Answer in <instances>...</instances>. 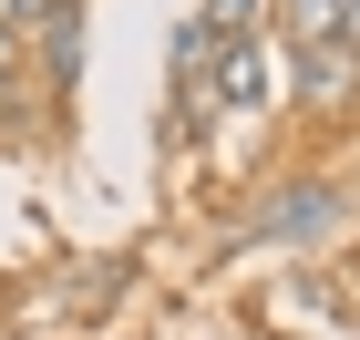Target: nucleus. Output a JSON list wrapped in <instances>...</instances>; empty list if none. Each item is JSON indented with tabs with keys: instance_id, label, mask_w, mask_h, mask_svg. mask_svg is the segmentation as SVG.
I'll return each mask as SVG.
<instances>
[{
	"instance_id": "obj_3",
	"label": "nucleus",
	"mask_w": 360,
	"mask_h": 340,
	"mask_svg": "<svg viewBox=\"0 0 360 340\" xmlns=\"http://www.w3.org/2000/svg\"><path fill=\"white\" fill-rule=\"evenodd\" d=\"M248 11H257V0H217L206 21H217V31H248Z\"/></svg>"
},
{
	"instance_id": "obj_2",
	"label": "nucleus",
	"mask_w": 360,
	"mask_h": 340,
	"mask_svg": "<svg viewBox=\"0 0 360 340\" xmlns=\"http://www.w3.org/2000/svg\"><path fill=\"white\" fill-rule=\"evenodd\" d=\"M319 227H340V186H299L288 206L257 217V237H319Z\"/></svg>"
},
{
	"instance_id": "obj_1",
	"label": "nucleus",
	"mask_w": 360,
	"mask_h": 340,
	"mask_svg": "<svg viewBox=\"0 0 360 340\" xmlns=\"http://www.w3.org/2000/svg\"><path fill=\"white\" fill-rule=\"evenodd\" d=\"M360 93V52L340 42V31H319V42H299V103H350Z\"/></svg>"
}]
</instances>
